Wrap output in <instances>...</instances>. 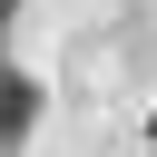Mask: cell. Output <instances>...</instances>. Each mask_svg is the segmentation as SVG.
<instances>
[{
    "label": "cell",
    "mask_w": 157,
    "mask_h": 157,
    "mask_svg": "<svg viewBox=\"0 0 157 157\" xmlns=\"http://www.w3.org/2000/svg\"><path fill=\"white\" fill-rule=\"evenodd\" d=\"M29 128H39V78L29 69H0V157L29 147Z\"/></svg>",
    "instance_id": "6da1fadb"
},
{
    "label": "cell",
    "mask_w": 157,
    "mask_h": 157,
    "mask_svg": "<svg viewBox=\"0 0 157 157\" xmlns=\"http://www.w3.org/2000/svg\"><path fill=\"white\" fill-rule=\"evenodd\" d=\"M10 20H20V0H0V39H10Z\"/></svg>",
    "instance_id": "7a4b0ae2"
},
{
    "label": "cell",
    "mask_w": 157,
    "mask_h": 157,
    "mask_svg": "<svg viewBox=\"0 0 157 157\" xmlns=\"http://www.w3.org/2000/svg\"><path fill=\"white\" fill-rule=\"evenodd\" d=\"M147 147H157V108H147Z\"/></svg>",
    "instance_id": "3957f363"
}]
</instances>
